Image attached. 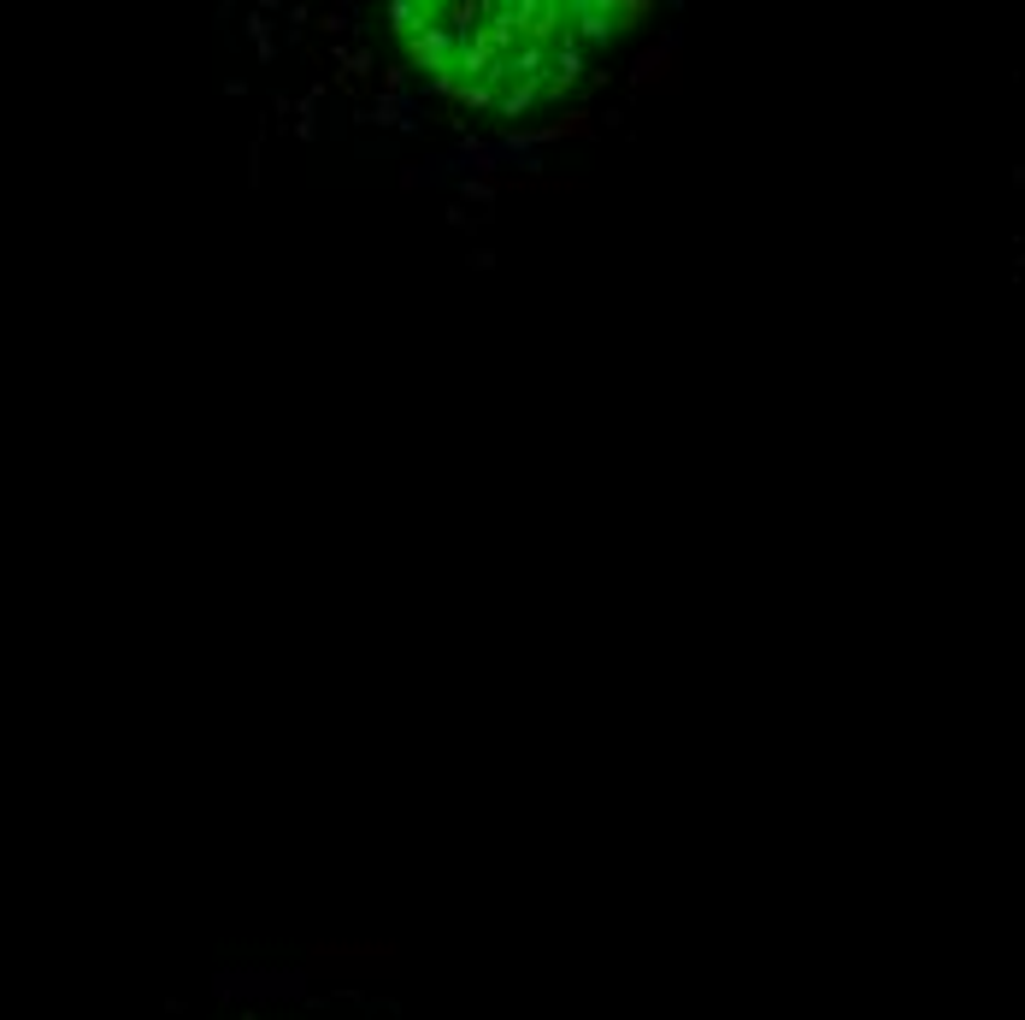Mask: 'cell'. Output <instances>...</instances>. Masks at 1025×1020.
I'll return each mask as SVG.
<instances>
[{"instance_id": "cell-1", "label": "cell", "mask_w": 1025, "mask_h": 1020, "mask_svg": "<svg viewBox=\"0 0 1025 1020\" xmlns=\"http://www.w3.org/2000/svg\"><path fill=\"white\" fill-rule=\"evenodd\" d=\"M643 19V7H595V0H554V7H389L401 54L424 72L431 89L472 112H537Z\"/></svg>"}]
</instances>
